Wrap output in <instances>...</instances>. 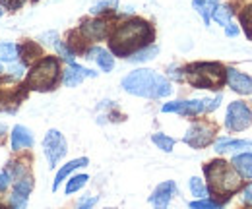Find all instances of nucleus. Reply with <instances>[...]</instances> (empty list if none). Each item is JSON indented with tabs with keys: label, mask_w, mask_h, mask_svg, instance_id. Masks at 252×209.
Listing matches in <instances>:
<instances>
[{
	"label": "nucleus",
	"mask_w": 252,
	"mask_h": 209,
	"mask_svg": "<svg viewBox=\"0 0 252 209\" xmlns=\"http://www.w3.org/2000/svg\"><path fill=\"white\" fill-rule=\"evenodd\" d=\"M154 41V30L148 22L134 18L121 24L111 35V51L117 57H130L142 49H146Z\"/></svg>",
	"instance_id": "obj_1"
},
{
	"label": "nucleus",
	"mask_w": 252,
	"mask_h": 209,
	"mask_svg": "<svg viewBox=\"0 0 252 209\" xmlns=\"http://www.w3.org/2000/svg\"><path fill=\"white\" fill-rule=\"evenodd\" d=\"M123 90L130 95L136 97H146V99H163L167 95H171V84L165 76H161L154 70L142 68V70H134L123 80Z\"/></svg>",
	"instance_id": "obj_2"
},
{
	"label": "nucleus",
	"mask_w": 252,
	"mask_h": 209,
	"mask_svg": "<svg viewBox=\"0 0 252 209\" xmlns=\"http://www.w3.org/2000/svg\"><path fill=\"white\" fill-rule=\"evenodd\" d=\"M204 173L208 177L210 192L216 194V196H221V198H229L243 184L237 171L225 161H212L210 165H206Z\"/></svg>",
	"instance_id": "obj_3"
},
{
	"label": "nucleus",
	"mask_w": 252,
	"mask_h": 209,
	"mask_svg": "<svg viewBox=\"0 0 252 209\" xmlns=\"http://www.w3.org/2000/svg\"><path fill=\"white\" fill-rule=\"evenodd\" d=\"M185 72L187 80L200 90H220L225 84V68L220 62H196L190 64Z\"/></svg>",
	"instance_id": "obj_4"
},
{
	"label": "nucleus",
	"mask_w": 252,
	"mask_h": 209,
	"mask_svg": "<svg viewBox=\"0 0 252 209\" xmlns=\"http://www.w3.org/2000/svg\"><path fill=\"white\" fill-rule=\"evenodd\" d=\"M61 76V62L55 57H45L41 59L28 76V88L33 91H51Z\"/></svg>",
	"instance_id": "obj_5"
},
{
	"label": "nucleus",
	"mask_w": 252,
	"mask_h": 209,
	"mask_svg": "<svg viewBox=\"0 0 252 209\" xmlns=\"http://www.w3.org/2000/svg\"><path fill=\"white\" fill-rule=\"evenodd\" d=\"M221 95L216 99H192V101H173L163 105V113H177L181 117H198L204 113H212L220 107Z\"/></svg>",
	"instance_id": "obj_6"
},
{
	"label": "nucleus",
	"mask_w": 252,
	"mask_h": 209,
	"mask_svg": "<svg viewBox=\"0 0 252 209\" xmlns=\"http://www.w3.org/2000/svg\"><path fill=\"white\" fill-rule=\"evenodd\" d=\"M43 151H45V157L49 161V167L55 169L59 165V161L63 159L68 151V146H66V140L64 136L59 132V130H49L45 140H43Z\"/></svg>",
	"instance_id": "obj_7"
},
{
	"label": "nucleus",
	"mask_w": 252,
	"mask_h": 209,
	"mask_svg": "<svg viewBox=\"0 0 252 209\" xmlns=\"http://www.w3.org/2000/svg\"><path fill=\"white\" fill-rule=\"evenodd\" d=\"M216 126L210 124V122H196L192 124L185 136V144H189L190 148L194 149H200V148H206L214 142L216 138Z\"/></svg>",
	"instance_id": "obj_8"
},
{
	"label": "nucleus",
	"mask_w": 252,
	"mask_h": 209,
	"mask_svg": "<svg viewBox=\"0 0 252 209\" xmlns=\"http://www.w3.org/2000/svg\"><path fill=\"white\" fill-rule=\"evenodd\" d=\"M252 124V113L251 109L241 103V101H235L227 107V119H225V126L233 132H241V130H247Z\"/></svg>",
	"instance_id": "obj_9"
},
{
	"label": "nucleus",
	"mask_w": 252,
	"mask_h": 209,
	"mask_svg": "<svg viewBox=\"0 0 252 209\" xmlns=\"http://www.w3.org/2000/svg\"><path fill=\"white\" fill-rule=\"evenodd\" d=\"M175 192H177V184L173 180H167L154 190V194L150 196V204L154 206V209H167L173 196H175Z\"/></svg>",
	"instance_id": "obj_10"
},
{
	"label": "nucleus",
	"mask_w": 252,
	"mask_h": 209,
	"mask_svg": "<svg viewBox=\"0 0 252 209\" xmlns=\"http://www.w3.org/2000/svg\"><path fill=\"white\" fill-rule=\"evenodd\" d=\"M225 82L231 90L241 93V95H252V78L247 74H241L235 68L225 70Z\"/></svg>",
	"instance_id": "obj_11"
},
{
	"label": "nucleus",
	"mask_w": 252,
	"mask_h": 209,
	"mask_svg": "<svg viewBox=\"0 0 252 209\" xmlns=\"http://www.w3.org/2000/svg\"><path fill=\"white\" fill-rule=\"evenodd\" d=\"M95 76H97L95 72L84 68V66H80V64H76V62H72V64H68V68L64 70L63 84L66 88H76V86H80L86 78H95Z\"/></svg>",
	"instance_id": "obj_12"
},
{
	"label": "nucleus",
	"mask_w": 252,
	"mask_h": 209,
	"mask_svg": "<svg viewBox=\"0 0 252 209\" xmlns=\"http://www.w3.org/2000/svg\"><path fill=\"white\" fill-rule=\"evenodd\" d=\"M10 146L14 151H22V149H30L33 146V134L28 126H22V124H16L12 128V134H10Z\"/></svg>",
	"instance_id": "obj_13"
},
{
	"label": "nucleus",
	"mask_w": 252,
	"mask_h": 209,
	"mask_svg": "<svg viewBox=\"0 0 252 209\" xmlns=\"http://www.w3.org/2000/svg\"><path fill=\"white\" fill-rule=\"evenodd\" d=\"M90 161H88V157H80V159H74V161H70V163H66L63 169L57 173V177H55V182H53V192H57L59 190V186H61V182L66 180V177H70L76 169H80V167H86Z\"/></svg>",
	"instance_id": "obj_14"
},
{
	"label": "nucleus",
	"mask_w": 252,
	"mask_h": 209,
	"mask_svg": "<svg viewBox=\"0 0 252 209\" xmlns=\"http://www.w3.org/2000/svg\"><path fill=\"white\" fill-rule=\"evenodd\" d=\"M80 31H82V35H84L86 39H90V41H99V39H103V37L107 35V24L101 22V20H92V22H86Z\"/></svg>",
	"instance_id": "obj_15"
},
{
	"label": "nucleus",
	"mask_w": 252,
	"mask_h": 209,
	"mask_svg": "<svg viewBox=\"0 0 252 209\" xmlns=\"http://www.w3.org/2000/svg\"><path fill=\"white\" fill-rule=\"evenodd\" d=\"M88 59L95 60L103 72H111V70L115 68V59H113L111 53H107L105 49H99V47L90 49V51H88Z\"/></svg>",
	"instance_id": "obj_16"
},
{
	"label": "nucleus",
	"mask_w": 252,
	"mask_h": 209,
	"mask_svg": "<svg viewBox=\"0 0 252 209\" xmlns=\"http://www.w3.org/2000/svg\"><path fill=\"white\" fill-rule=\"evenodd\" d=\"M231 165H233V169H235L241 177L252 179V153H241V155L233 157Z\"/></svg>",
	"instance_id": "obj_17"
},
{
	"label": "nucleus",
	"mask_w": 252,
	"mask_h": 209,
	"mask_svg": "<svg viewBox=\"0 0 252 209\" xmlns=\"http://www.w3.org/2000/svg\"><path fill=\"white\" fill-rule=\"evenodd\" d=\"M218 4H220V0H192V6L202 16V20H204L206 26H210V20H212Z\"/></svg>",
	"instance_id": "obj_18"
},
{
	"label": "nucleus",
	"mask_w": 252,
	"mask_h": 209,
	"mask_svg": "<svg viewBox=\"0 0 252 209\" xmlns=\"http://www.w3.org/2000/svg\"><path fill=\"white\" fill-rule=\"evenodd\" d=\"M247 148H252L251 140H220V142L216 144V151H218V153L247 149Z\"/></svg>",
	"instance_id": "obj_19"
},
{
	"label": "nucleus",
	"mask_w": 252,
	"mask_h": 209,
	"mask_svg": "<svg viewBox=\"0 0 252 209\" xmlns=\"http://www.w3.org/2000/svg\"><path fill=\"white\" fill-rule=\"evenodd\" d=\"M20 51H18V45L16 43H12V41H2L0 43V60H4V62H16L18 60V55Z\"/></svg>",
	"instance_id": "obj_20"
},
{
	"label": "nucleus",
	"mask_w": 252,
	"mask_h": 209,
	"mask_svg": "<svg viewBox=\"0 0 252 209\" xmlns=\"http://www.w3.org/2000/svg\"><path fill=\"white\" fill-rule=\"evenodd\" d=\"M159 53V49L156 47V45H148L146 49H142V51H138V53H134L132 57H130V60L132 62H146V60H152L156 59Z\"/></svg>",
	"instance_id": "obj_21"
},
{
	"label": "nucleus",
	"mask_w": 252,
	"mask_h": 209,
	"mask_svg": "<svg viewBox=\"0 0 252 209\" xmlns=\"http://www.w3.org/2000/svg\"><path fill=\"white\" fill-rule=\"evenodd\" d=\"M152 142H154L161 151H165V153H171L173 148H175V140L169 138V136H165V134H154V136H152Z\"/></svg>",
	"instance_id": "obj_22"
},
{
	"label": "nucleus",
	"mask_w": 252,
	"mask_h": 209,
	"mask_svg": "<svg viewBox=\"0 0 252 209\" xmlns=\"http://www.w3.org/2000/svg\"><path fill=\"white\" fill-rule=\"evenodd\" d=\"M231 14H233V12H231V8H229V6H218L212 18H214V20H216L220 26L227 28V26L231 24Z\"/></svg>",
	"instance_id": "obj_23"
},
{
	"label": "nucleus",
	"mask_w": 252,
	"mask_h": 209,
	"mask_svg": "<svg viewBox=\"0 0 252 209\" xmlns=\"http://www.w3.org/2000/svg\"><path fill=\"white\" fill-rule=\"evenodd\" d=\"M88 180H90L88 175H76V177H72V179L68 180V184H66V194H74V192H78L82 186L88 184Z\"/></svg>",
	"instance_id": "obj_24"
},
{
	"label": "nucleus",
	"mask_w": 252,
	"mask_h": 209,
	"mask_svg": "<svg viewBox=\"0 0 252 209\" xmlns=\"http://www.w3.org/2000/svg\"><path fill=\"white\" fill-rule=\"evenodd\" d=\"M28 194H22L18 190H12V196H10V209H26L28 206Z\"/></svg>",
	"instance_id": "obj_25"
},
{
	"label": "nucleus",
	"mask_w": 252,
	"mask_h": 209,
	"mask_svg": "<svg viewBox=\"0 0 252 209\" xmlns=\"http://www.w3.org/2000/svg\"><path fill=\"white\" fill-rule=\"evenodd\" d=\"M117 6H119V0H97L92 6V14L111 12V10H117Z\"/></svg>",
	"instance_id": "obj_26"
},
{
	"label": "nucleus",
	"mask_w": 252,
	"mask_h": 209,
	"mask_svg": "<svg viewBox=\"0 0 252 209\" xmlns=\"http://www.w3.org/2000/svg\"><path fill=\"white\" fill-rule=\"evenodd\" d=\"M190 192H192L196 198H200V200H204V198H206V194H208V190H206L204 182L198 179V177H192V179H190Z\"/></svg>",
	"instance_id": "obj_27"
},
{
	"label": "nucleus",
	"mask_w": 252,
	"mask_h": 209,
	"mask_svg": "<svg viewBox=\"0 0 252 209\" xmlns=\"http://www.w3.org/2000/svg\"><path fill=\"white\" fill-rule=\"evenodd\" d=\"M18 51H22V57H26L24 59V64H26V60L32 59V57H37L39 55V47L35 45V43H32V41H26Z\"/></svg>",
	"instance_id": "obj_28"
},
{
	"label": "nucleus",
	"mask_w": 252,
	"mask_h": 209,
	"mask_svg": "<svg viewBox=\"0 0 252 209\" xmlns=\"http://www.w3.org/2000/svg\"><path fill=\"white\" fill-rule=\"evenodd\" d=\"M241 24L245 28V33L252 39V6H249L243 14H241Z\"/></svg>",
	"instance_id": "obj_29"
},
{
	"label": "nucleus",
	"mask_w": 252,
	"mask_h": 209,
	"mask_svg": "<svg viewBox=\"0 0 252 209\" xmlns=\"http://www.w3.org/2000/svg\"><path fill=\"white\" fill-rule=\"evenodd\" d=\"M190 209H221V206L204 198V200H198V202H190Z\"/></svg>",
	"instance_id": "obj_30"
},
{
	"label": "nucleus",
	"mask_w": 252,
	"mask_h": 209,
	"mask_svg": "<svg viewBox=\"0 0 252 209\" xmlns=\"http://www.w3.org/2000/svg\"><path fill=\"white\" fill-rule=\"evenodd\" d=\"M8 72H10L12 76H16V78H22L24 72H26V64H24V62H12V66H10Z\"/></svg>",
	"instance_id": "obj_31"
},
{
	"label": "nucleus",
	"mask_w": 252,
	"mask_h": 209,
	"mask_svg": "<svg viewBox=\"0 0 252 209\" xmlns=\"http://www.w3.org/2000/svg\"><path fill=\"white\" fill-rule=\"evenodd\" d=\"M12 175L8 173V171H0V192H4L10 184H12Z\"/></svg>",
	"instance_id": "obj_32"
},
{
	"label": "nucleus",
	"mask_w": 252,
	"mask_h": 209,
	"mask_svg": "<svg viewBox=\"0 0 252 209\" xmlns=\"http://www.w3.org/2000/svg\"><path fill=\"white\" fill-rule=\"evenodd\" d=\"M95 204H97V198H88V200H82L78 209H94Z\"/></svg>",
	"instance_id": "obj_33"
},
{
	"label": "nucleus",
	"mask_w": 252,
	"mask_h": 209,
	"mask_svg": "<svg viewBox=\"0 0 252 209\" xmlns=\"http://www.w3.org/2000/svg\"><path fill=\"white\" fill-rule=\"evenodd\" d=\"M225 33H227V35H229V37H235V35H237V33H239V30H237V28H235V26H233V24H229V26H227V28H225Z\"/></svg>",
	"instance_id": "obj_34"
},
{
	"label": "nucleus",
	"mask_w": 252,
	"mask_h": 209,
	"mask_svg": "<svg viewBox=\"0 0 252 209\" xmlns=\"http://www.w3.org/2000/svg\"><path fill=\"white\" fill-rule=\"evenodd\" d=\"M245 200L252 204V182L249 184V186H247V190H245Z\"/></svg>",
	"instance_id": "obj_35"
},
{
	"label": "nucleus",
	"mask_w": 252,
	"mask_h": 209,
	"mask_svg": "<svg viewBox=\"0 0 252 209\" xmlns=\"http://www.w3.org/2000/svg\"><path fill=\"white\" fill-rule=\"evenodd\" d=\"M6 132H8V128H6V126H4V124H0V138H2V136H4V134H6Z\"/></svg>",
	"instance_id": "obj_36"
},
{
	"label": "nucleus",
	"mask_w": 252,
	"mask_h": 209,
	"mask_svg": "<svg viewBox=\"0 0 252 209\" xmlns=\"http://www.w3.org/2000/svg\"><path fill=\"white\" fill-rule=\"evenodd\" d=\"M0 103H4V99H2V95H0ZM0 109H2V105H0Z\"/></svg>",
	"instance_id": "obj_37"
},
{
	"label": "nucleus",
	"mask_w": 252,
	"mask_h": 209,
	"mask_svg": "<svg viewBox=\"0 0 252 209\" xmlns=\"http://www.w3.org/2000/svg\"><path fill=\"white\" fill-rule=\"evenodd\" d=\"M2 14H4V10H2V6H0V18H2Z\"/></svg>",
	"instance_id": "obj_38"
},
{
	"label": "nucleus",
	"mask_w": 252,
	"mask_h": 209,
	"mask_svg": "<svg viewBox=\"0 0 252 209\" xmlns=\"http://www.w3.org/2000/svg\"><path fill=\"white\" fill-rule=\"evenodd\" d=\"M0 74H2V64H0Z\"/></svg>",
	"instance_id": "obj_39"
}]
</instances>
